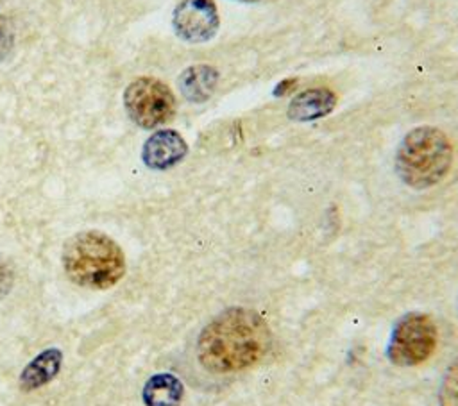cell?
I'll return each instance as SVG.
<instances>
[{"mask_svg":"<svg viewBox=\"0 0 458 406\" xmlns=\"http://www.w3.org/2000/svg\"><path fill=\"white\" fill-rule=\"evenodd\" d=\"M437 340L438 329L433 318L420 311H410L394 324L386 356L397 367H415L435 352Z\"/></svg>","mask_w":458,"mask_h":406,"instance_id":"obj_4","label":"cell"},{"mask_svg":"<svg viewBox=\"0 0 458 406\" xmlns=\"http://www.w3.org/2000/svg\"><path fill=\"white\" fill-rule=\"evenodd\" d=\"M184 395L182 383L174 374L152 376L141 392L145 406H179Z\"/></svg>","mask_w":458,"mask_h":406,"instance_id":"obj_11","label":"cell"},{"mask_svg":"<svg viewBox=\"0 0 458 406\" xmlns=\"http://www.w3.org/2000/svg\"><path fill=\"white\" fill-rule=\"evenodd\" d=\"M186 152L188 145L177 131L161 129L145 141L141 159L152 170H166L182 161Z\"/></svg>","mask_w":458,"mask_h":406,"instance_id":"obj_7","label":"cell"},{"mask_svg":"<svg viewBox=\"0 0 458 406\" xmlns=\"http://www.w3.org/2000/svg\"><path fill=\"white\" fill-rule=\"evenodd\" d=\"M172 25L175 34L188 43L211 39L220 25L213 0H181L174 11Z\"/></svg>","mask_w":458,"mask_h":406,"instance_id":"obj_6","label":"cell"},{"mask_svg":"<svg viewBox=\"0 0 458 406\" xmlns=\"http://www.w3.org/2000/svg\"><path fill=\"white\" fill-rule=\"evenodd\" d=\"M243 2H258V0H243Z\"/></svg>","mask_w":458,"mask_h":406,"instance_id":"obj_15","label":"cell"},{"mask_svg":"<svg viewBox=\"0 0 458 406\" xmlns=\"http://www.w3.org/2000/svg\"><path fill=\"white\" fill-rule=\"evenodd\" d=\"M61 361H63V354L59 349L52 347L47 349L43 352H39L21 372L20 376V386L25 392L36 390L43 385H47L48 381H52L61 368Z\"/></svg>","mask_w":458,"mask_h":406,"instance_id":"obj_9","label":"cell"},{"mask_svg":"<svg viewBox=\"0 0 458 406\" xmlns=\"http://www.w3.org/2000/svg\"><path fill=\"white\" fill-rule=\"evenodd\" d=\"M123 106L129 118L143 129L165 125L175 114L172 89L154 77L134 79L123 91Z\"/></svg>","mask_w":458,"mask_h":406,"instance_id":"obj_5","label":"cell"},{"mask_svg":"<svg viewBox=\"0 0 458 406\" xmlns=\"http://www.w3.org/2000/svg\"><path fill=\"white\" fill-rule=\"evenodd\" d=\"M63 268L70 281L89 290H107L125 274V254L106 233L82 231L66 240Z\"/></svg>","mask_w":458,"mask_h":406,"instance_id":"obj_2","label":"cell"},{"mask_svg":"<svg viewBox=\"0 0 458 406\" xmlns=\"http://www.w3.org/2000/svg\"><path fill=\"white\" fill-rule=\"evenodd\" d=\"M336 106V95L327 88H311L292 98L288 118L293 122H311L329 114Z\"/></svg>","mask_w":458,"mask_h":406,"instance_id":"obj_8","label":"cell"},{"mask_svg":"<svg viewBox=\"0 0 458 406\" xmlns=\"http://www.w3.org/2000/svg\"><path fill=\"white\" fill-rule=\"evenodd\" d=\"M438 406H458V358L449 365L442 377Z\"/></svg>","mask_w":458,"mask_h":406,"instance_id":"obj_12","label":"cell"},{"mask_svg":"<svg viewBox=\"0 0 458 406\" xmlns=\"http://www.w3.org/2000/svg\"><path fill=\"white\" fill-rule=\"evenodd\" d=\"M453 165L449 138L437 127L411 129L401 141L395 156L399 179L413 190H428L438 184Z\"/></svg>","mask_w":458,"mask_h":406,"instance_id":"obj_3","label":"cell"},{"mask_svg":"<svg viewBox=\"0 0 458 406\" xmlns=\"http://www.w3.org/2000/svg\"><path fill=\"white\" fill-rule=\"evenodd\" d=\"M11 283H13V272L7 266V263H4L0 258V297H4L9 292Z\"/></svg>","mask_w":458,"mask_h":406,"instance_id":"obj_14","label":"cell"},{"mask_svg":"<svg viewBox=\"0 0 458 406\" xmlns=\"http://www.w3.org/2000/svg\"><path fill=\"white\" fill-rule=\"evenodd\" d=\"M14 43V32L5 18H0V59H4Z\"/></svg>","mask_w":458,"mask_h":406,"instance_id":"obj_13","label":"cell"},{"mask_svg":"<svg viewBox=\"0 0 458 406\" xmlns=\"http://www.w3.org/2000/svg\"><path fill=\"white\" fill-rule=\"evenodd\" d=\"M216 82H218V72L208 64L190 66L179 75L181 93L190 102L208 100L213 95Z\"/></svg>","mask_w":458,"mask_h":406,"instance_id":"obj_10","label":"cell"},{"mask_svg":"<svg viewBox=\"0 0 458 406\" xmlns=\"http://www.w3.org/2000/svg\"><path fill=\"white\" fill-rule=\"evenodd\" d=\"M272 347L267 320L250 308L231 306L213 317L199 334V363L213 374H231L259 363Z\"/></svg>","mask_w":458,"mask_h":406,"instance_id":"obj_1","label":"cell"}]
</instances>
